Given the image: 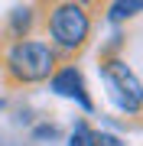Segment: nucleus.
<instances>
[{"label": "nucleus", "mask_w": 143, "mask_h": 146, "mask_svg": "<svg viewBox=\"0 0 143 146\" xmlns=\"http://www.w3.org/2000/svg\"><path fill=\"white\" fill-rule=\"evenodd\" d=\"M3 68L16 84H39L55 75V49L43 39H20L10 42L3 55Z\"/></svg>", "instance_id": "nucleus-1"}, {"label": "nucleus", "mask_w": 143, "mask_h": 146, "mask_svg": "<svg viewBox=\"0 0 143 146\" xmlns=\"http://www.w3.org/2000/svg\"><path fill=\"white\" fill-rule=\"evenodd\" d=\"M49 46L55 52H75L81 49L91 36V16L85 3H75V0H65V3H55L49 10Z\"/></svg>", "instance_id": "nucleus-2"}, {"label": "nucleus", "mask_w": 143, "mask_h": 146, "mask_svg": "<svg viewBox=\"0 0 143 146\" xmlns=\"http://www.w3.org/2000/svg\"><path fill=\"white\" fill-rule=\"evenodd\" d=\"M101 72H104V81L111 88V98L117 101V107L124 114H140L143 110V81L133 75V68L124 58H107L101 65Z\"/></svg>", "instance_id": "nucleus-3"}, {"label": "nucleus", "mask_w": 143, "mask_h": 146, "mask_svg": "<svg viewBox=\"0 0 143 146\" xmlns=\"http://www.w3.org/2000/svg\"><path fill=\"white\" fill-rule=\"evenodd\" d=\"M49 88H52L59 98H72V101H78L85 110H91V107H94V101L88 98V88H85V75H81L75 65L59 68L52 78H49Z\"/></svg>", "instance_id": "nucleus-4"}, {"label": "nucleus", "mask_w": 143, "mask_h": 146, "mask_svg": "<svg viewBox=\"0 0 143 146\" xmlns=\"http://www.w3.org/2000/svg\"><path fill=\"white\" fill-rule=\"evenodd\" d=\"M33 23H36V7H33V3H26V7H13V10H10V20H7V29H10L13 42L29 39Z\"/></svg>", "instance_id": "nucleus-5"}, {"label": "nucleus", "mask_w": 143, "mask_h": 146, "mask_svg": "<svg viewBox=\"0 0 143 146\" xmlns=\"http://www.w3.org/2000/svg\"><path fill=\"white\" fill-rule=\"evenodd\" d=\"M137 13H143V0H117V3L107 7V16H111L114 23L130 20V16H137Z\"/></svg>", "instance_id": "nucleus-6"}, {"label": "nucleus", "mask_w": 143, "mask_h": 146, "mask_svg": "<svg viewBox=\"0 0 143 146\" xmlns=\"http://www.w3.org/2000/svg\"><path fill=\"white\" fill-rule=\"evenodd\" d=\"M94 133L98 130H91L88 123H75V130L69 136V146H94Z\"/></svg>", "instance_id": "nucleus-7"}, {"label": "nucleus", "mask_w": 143, "mask_h": 146, "mask_svg": "<svg viewBox=\"0 0 143 146\" xmlns=\"http://www.w3.org/2000/svg\"><path fill=\"white\" fill-rule=\"evenodd\" d=\"M94 146H120V140L111 133H94Z\"/></svg>", "instance_id": "nucleus-8"}, {"label": "nucleus", "mask_w": 143, "mask_h": 146, "mask_svg": "<svg viewBox=\"0 0 143 146\" xmlns=\"http://www.w3.org/2000/svg\"><path fill=\"white\" fill-rule=\"evenodd\" d=\"M36 136H55V127H39Z\"/></svg>", "instance_id": "nucleus-9"}, {"label": "nucleus", "mask_w": 143, "mask_h": 146, "mask_svg": "<svg viewBox=\"0 0 143 146\" xmlns=\"http://www.w3.org/2000/svg\"><path fill=\"white\" fill-rule=\"evenodd\" d=\"M0 107H3V98H0Z\"/></svg>", "instance_id": "nucleus-10"}]
</instances>
